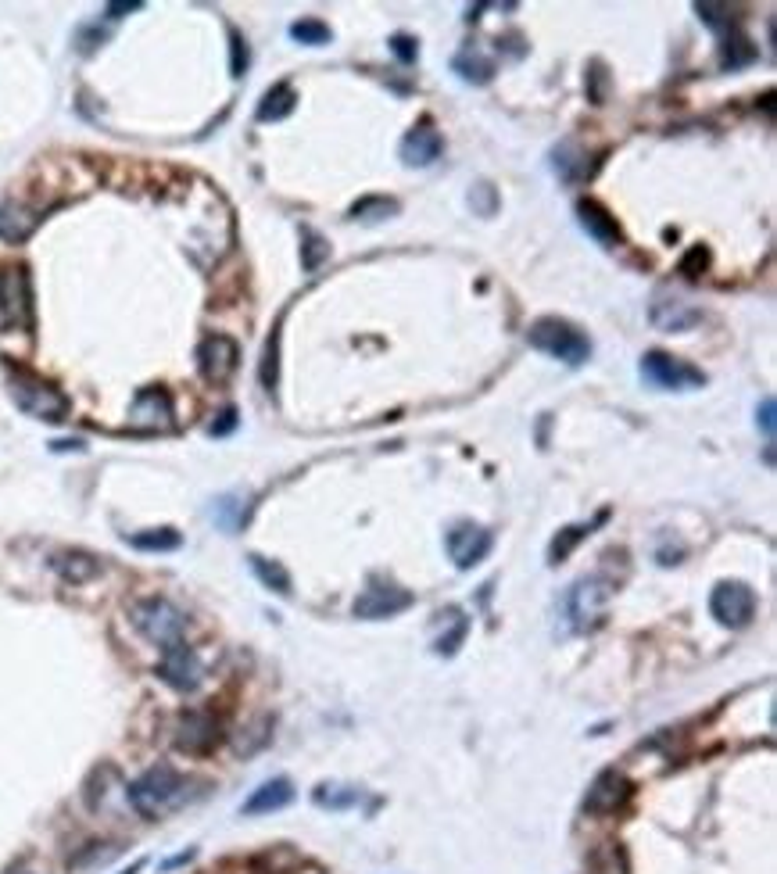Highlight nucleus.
I'll return each instance as SVG.
<instances>
[{
    "label": "nucleus",
    "mask_w": 777,
    "mask_h": 874,
    "mask_svg": "<svg viewBox=\"0 0 777 874\" xmlns=\"http://www.w3.org/2000/svg\"><path fill=\"white\" fill-rule=\"evenodd\" d=\"M706 266H709V251L702 248V244H695V248L681 258V273L688 276V280H699V276L706 273Z\"/></svg>",
    "instance_id": "38"
},
{
    "label": "nucleus",
    "mask_w": 777,
    "mask_h": 874,
    "mask_svg": "<svg viewBox=\"0 0 777 874\" xmlns=\"http://www.w3.org/2000/svg\"><path fill=\"white\" fill-rule=\"evenodd\" d=\"M237 362H240V348L233 337L208 334L205 341L197 344V369H201V377L212 380V384H226V380L237 373Z\"/></svg>",
    "instance_id": "9"
},
{
    "label": "nucleus",
    "mask_w": 777,
    "mask_h": 874,
    "mask_svg": "<svg viewBox=\"0 0 777 874\" xmlns=\"http://www.w3.org/2000/svg\"><path fill=\"white\" fill-rule=\"evenodd\" d=\"M649 319L666 330V334H684V330H692L695 323H702V312L692 309V305H684L681 298H656L649 309Z\"/></svg>",
    "instance_id": "18"
},
{
    "label": "nucleus",
    "mask_w": 777,
    "mask_h": 874,
    "mask_svg": "<svg viewBox=\"0 0 777 874\" xmlns=\"http://www.w3.org/2000/svg\"><path fill=\"white\" fill-rule=\"evenodd\" d=\"M137 871H140V864H133V867H129V871H126V874H137Z\"/></svg>",
    "instance_id": "44"
},
{
    "label": "nucleus",
    "mask_w": 777,
    "mask_h": 874,
    "mask_svg": "<svg viewBox=\"0 0 777 874\" xmlns=\"http://www.w3.org/2000/svg\"><path fill=\"white\" fill-rule=\"evenodd\" d=\"M362 799L359 789H341V785H319L316 789V803L330 806V810H344V806H355Z\"/></svg>",
    "instance_id": "34"
},
{
    "label": "nucleus",
    "mask_w": 777,
    "mask_h": 874,
    "mask_svg": "<svg viewBox=\"0 0 777 874\" xmlns=\"http://www.w3.org/2000/svg\"><path fill=\"white\" fill-rule=\"evenodd\" d=\"M258 380L269 395H276V384H280V326L273 330V337L265 341V355H262V366H258Z\"/></svg>",
    "instance_id": "28"
},
{
    "label": "nucleus",
    "mask_w": 777,
    "mask_h": 874,
    "mask_svg": "<svg viewBox=\"0 0 777 874\" xmlns=\"http://www.w3.org/2000/svg\"><path fill=\"white\" fill-rule=\"evenodd\" d=\"M391 51H394V58L402 61V65H412V61L419 58V43L412 40L409 33H394L391 36Z\"/></svg>",
    "instance_id": "39"
},
{
    "label": "nucleus",
    "mask_w": 777,
    "mask_h": 874,
    "mask_svg": "<svg viewBox=\"0 0 777 874\" xmlns=\"http://www.w3.org/2000/svg\"><path fill=\"white\" fill-rule=\"evenodd\" d=\"M0 326L4 330L33 326V283L26 266H0Z\"/></svg>",
    "instance_id": "7"
},
{
    "label": "nucleus",
    "mask_w": 777,
    "mask_h": 874,
    "mask_svg": "<svg viewBox=\"0 0 777 874\" xmlns=\"http://www.w3.org/2000/svg\"><path fill=\"white\" fill-rule=\"evenodd\" d=\"M709 613H713L717 624L738 631V627H745L756 617V595L742 581H720L713 588V595H709Z\"/></svg>",
    "instance_id": "8"
},
{
    "label": "nucleus",
    "mask_w": 777,
    "mask_h": 874,
    "mask_svg": "<svg viewBox=\"0 0 777 874\" xmlns=\"http://www.w3.org/2000/svg\"><path fill=\"white\" fill-rule=\"evenodd\" d=\"M233 427H237V409H226V412H219V420H215L212 427H208V434L222 437V434H230Z\"/></svg>",
    "instance_id": "40"
},
{
    "label": "nucleus",
    "mask_w": 777,
    "mask_h": 874,
    "mask_svg": "<svg viewBox=\"0 0 777 874\" xmlns=\"http://www.w3.org/2000/svg\"><path fill=\"white\" fill-rule=\"evenodd\" d=\"M8 387H11V398H15L18 409L26 412V416H33V420L61 423L65 416H69V398L61 395L54 384L26 373V369H11Z\"/></svg>",
    "instance_id": "4"
},
{
    "label": "nucleus",
    "mask_w": 777,
    "mask_h": 874,
    "mask_svg": "<svg viewBox=\"0 0 777 874\" xmlns=\"http://www.w3.org/2000/svg\"><path fill=\"white\" fill-rule=\"evenodd\" d=\"M441 151H444V140L430 122H419L416 129H409L402 147H398V155H402V162L409 165V169H427V165H434L437 158H441Z\"/></svg>",
    "instance_id": "16"
},
{
    "label": "nucleus",
    "mask_w": 777,
    "mask_h": 874,
    "mask_svg": "<svg viewBox=\"0 0 777 874\" xmlns=\"http://www.w3.org/2000/svg\"><path fill=\"white\" fill-rule=\"evenodd\" d=\"M294 799V785L287 778H273V781H265V785H258L255 792L248 796V803H244V814L255 817V814H273V810H283V806L291 803Z\"/></svg>",
    "instance_id": "19"
},
{
    "label": "nucleus",
    "mask_w": 777,
    "mask_h": 874,
    "mask_svg": "<svg viewBox=\"0 0 777 874\" xmlns=\"http://www.w3.org/2000/svg\"><path fill=\"white\" fill-rule=\"evenodd\" d=\"M763 427V434H767V441L774 437V398H763L760 405V420H756Z\"/></svg>",
    "instance_id": "41"
},
{
    "label": "nucleus",
    "mask_w": 777,
    "mask_h": 874,
    "mask_svg": "<svg viewBox=\"0 0 777 874\" xmlns=\"http://www.w3.org/2000/svg\"><path fill=\"white\" fill-rule=\"evenodd\" d=\"M752 61H756V47H752L749 40H745L742 33H735L731 36V40L724 43V54H720V65H724V69H745V65H752Z\"/></svg>",
    "instance_id": "31"
},
{
    "label": "nucleus",
    "mask_w": 777,
    "mask_h": 874,
    "mask_svg": "<svg viewBox=\"0 0 777 874\" xmlns=\"http://www.w3.org/2000/svg\"><path fill=\"white\" fill-rule=\"evenodd\" d=\"M129 423L144 430H165L172 427V398L165 387H144L137 391L133 405H129Z\"/></svg>",
    "instance_id": "14"
},
{
    "label": "nucleus",
    "mask_w": 777,
    "mask_h": 874,
    "mask_svg": "<svg viewBox=\"0 0 777 874\" xmlns=\"http://www.w3.org/2000/svg\"><path fill=\"white\" fill-rule=\"evenodd\" d=\"M215 523H219L222 531H240L244 527V520H248V509H244V502H240L237 495H226L215 502Z\"/></svg>",
    "instance_id": "32"
},
{
    "label": "nucleus",
    "mask_w": 777,
    "mask_h": 874,
    "mask_svg": "<svg viewBox=\"0 0 777 874\" xmlns=\"http://www.w3.org/2000/svg\"><path fill=\"white\" fill-rule=\"evenodd\" d=\"M54 570H58L65 581L83 584V581H90V577H94L101 566H97L94 556H86V552H65V556L54 559Z\"/></svg>",
    "instance_id": "24"
},
{
    "label": "nucleus",
    "mask_w": 777,
    "mask_h": 874,
    "mask_svg": "<svg viewBox=\"0 0 777 874\" xmlns=\"http://www.w3.org/2000/svg\"><path fill=\"white\" fill-rule=\"evenodd\" d=\"M613 599V581H606L602 574L581 577L577 584H570V592L563 595V620L566 631L573 635H588L602 624L606 606Z\"/></svg>",
    "instance_id": "2"
},
{
    "label": "nucleus",
    "mask_w": 777,
    "mask_h": 874,
    "mask_svg": "<svg viewBox=\"0 0 777 874\" xmlns=\"http://www.w3.org/2000/svg\"><path fill=\"white\" fill-rule=\"evenodd\" d=\"M444 549L459 570H473L491 552V531H484L477 523H455L452 531L444 534Z\"/></svg>",
    "instance_id": "10"
},
{
    "label": "nucleus",
    "mask_w": 777,
    "mask_h": 874,
    "mask_svg": "<svg viewBox=\"0 0 777 874\" xmlns=\"http://www.w3.org/2000/svg\"><path fill=\"white\" fill-rule=\"evenodd\" d=\"M158 677L165 685H172L176 692H194L201 685V663H197L194 649L187 645H172V649L162 652V663H158Z\"/></svg>",
    "instance_id": "13"
},
{
    "label": "nucleus",
    "mask_w": 777,
    "mask_h": 874,
    "mask_svg": "<svg viewBox=\"0 0 777 874\" xmlns=\"http://www.w3.org/2000/svg\"><path fill=\"white\" fill-rule=\"evenodd\" d=\"M441 617V624H448L441 631V635L434 638V652L437 656H455L459 652V645L466 642V635H470V617L462 613V609H444V613H437Z\"/></svg>",
    "instance_id": "22"
},
{
    "label": "nucleus",
    "mask_w": 777,
    "mask_h": 874,
    "mask_svg": "<svg viewBox=\"0 0 777 874\" xmlns=\"http://www.w3.org/2000/svg\"><path fill=\"white\" fill-rule=\"evenodd\" d=\"M552 169L563 183H584L591 172H595V165L588 162V155H584L573 140H563V144L552 151Z\"/></svg>",
    "instance_id": "20"
},
{
    "label": "nucleus",
    "mask_w": 777,
    "mask_h": 874,
    "mask_svg": "<svg viewBox=\"0 0 777 874\" xmlns=\"http://www.w3.org/2000/svg\"><path fill=\"white\" fill-rule=\"evenodd\" d=\"M129 620H133V627H137L147 642H154L162 652L172 649V645H180L183 631H187V617H183L180 609L172 606L169 599L137 602V606H133V613H129Z\"/></svg>",
    "instance_id": "5"
},
{
    "label": "nucleus",
    "mask_w": 777,
    "mask_h": 874,
    "mask_svg": "<svg viewBox=\"0 0 777 874\" xmlns=\"http://www.w3.org/2000/svg\"><path fill=\"white\" fill-rule=\"evenodd\" d=\"M452 69L459 72V79H466V83L484 86V83H491V76H495V61L480 58V54H473V51H462L459 58L452 61Z\"/></svg>",
    "instance_id": "25"
},
{
    "label": "nucleus",
    "mask_w": 777,
    "mask_h": 874,
    "mask_svg": "<svg viewBox=\"0 0 777 874\" xmlns=\"http://www.w3.org/2000/svg\"><path fill=\"white\" fill-rule=\"evenodd\" d=\"M573 212H577V223L584 226V233H588L595 244H602V248L624 244V230H620V223H616V215H609L598 201H591V198L577 201Z\"/></svg>",
    "instance_id": "17"
},
{
    "label": "nucleus",
    "mask_w": 777,
    "mask_h": 874,
    "mask_svg": "<svg viewBox=\"0 0 777 874\" xmlns=\"http://www.w3.org/2000/svg\"><path fill=\"white\" fill-rule=\"evenodd\" d=\"M144 4L140 0H133V4H108V18H122L126 11H140Z\"/></svg>",
    "instance_id": "42"
},
{
    "label": "nucleus",
    "mask_w": 777,
    "mask_h": 874,
    "mask_svg": "<svg viewBox=\"0 0 777 874\" xmlns=\"http://www.w3.org/2000/svg\"><path fill=\"white\" fill-rule=\"evenodd\" d=\"M294 104H298V94H294L287 83H276L273 90H265V97L258 101L255 119L258 122H280L294 112Z\"/></svg>",
    "instance_id": "23"
},
{
    "label": "nucleus",
    "mask_w": 777,
    "mask_h": 874,
    "mask_svg": "<svg viewBox=\"0 0 777 874\" xmlns=\"http://www.w3.org/2000/svg\"><path fill=\"white\" fill-rule=\"evenodd\" d=\"M248 61H251V51H248V43H244V36L230 33V72H233V79H240L244 72H248Z\"/></svg>",
    "instance_id": "37"
},
{
    "label": "nucleus",
    "mask_w": 777,
    "mask_h": 874,
    "mask_svg": "<svg viewBox=\"0 0 777 874\" xmlns=\"http://www.w3.org/2000/svg\"><path fill=\"white\" fill-rule=\"evenodd\" d=\"M584 534H591V527H566V531L552 541V549H548V563H563V559L570 556V549L584 538Z\"/></svg>",
    "instance_id": "35"
},
{
    "label": "nucleus",
    "mask_w": 777,
    "mask_h": 874,
    "mask_svg": "<svg viewBox=\"0 0 777 874\" xmlns=\"http://www.w3.org/2000/svg\"><path fill=\"white\" fill-rule=\"evenodd\" d=\"M4 874H36V871H29V867H11V871H4Z\"/></svg>",
    "instance_id": "43"
},
{
    "label": "nucleus",
    "mask_w": 777,
    "mask_h": 874,
    "mask_svg": "<svg viewBox=\"0 0 777 874\" xmlns=\"http://www.w3.org/2000/svg\"><path fill=\"white\" fill-rule=\"evenodd\" d=\"M530 348L552 355V359L566 362V366H581V362L591 359V341L588 334H581L573 323L559 316H545L527 330Z\"/></svg>",
    "instance_id": "3"
},
{
    "label": "nucleus",
    "mask_w": 777,
    "mask_h": 874,
    "mask_svg": "<svg viewBox=\"0 0 777 874\" xmlns=\"http://www.w3.org/2000/svg\"><path fill=\"white\" fill-rule=\"evenodd\" d=\"M412 606V592L398 588V584H369L366 592L355 599L351 613L359 620H387V617H398L402 609Z\"/></svg>",
    "instance_id": "11"
},
{
    "label": "nucleus",
    "mask_w": 777,
    "mask_h": 874,
    "mask_svg": "<svg viewBox=\"0 0 777 874\" xmlns=\"http://www.w3.org/2000/svg\"><path fill=\"white\" fill-rule=\"evenodd\" d=\"M391 215H398V201L391 198H362L351 205V219L355 223H384Z\"/></svg>",
    "instance_id": "29"
},
{
    "label": "nucleus",
    "mask_w": 777,
    "mask_h": 874,
    "mask_svg": "<svg viewBox=\"0 0 777 874\" xmlns=\"http://www.w3.org/2000/svg\"><path fill=\"white\" fill-rule=\"evenodd\" d=\"M251 570H255L258 581H262L269 592L291 595V574H287L280 563H273V559H265V556H251Z\"/></svg>",
    "instance_id": "27"
},
{
    "label": "nucleus",
    "mask_w": 777,
    "mask_h": 874,
    "mask_svg": "<svg viewBox=\"0 0 777 874\" xmlns=\"http://www.w3.org/2000/svg\"><path fill=\"white\" fill-rule=\"evenodd\" d=\"M638 373L656 391H695V387H706V373L699 366L666 352H645Z\"/></svg>",
    "instance_id": "6"
},
{
    "label": "nucleus",
    "mask_w": 777,
    "mask_h": 874,
    "mask_svg": "<svg viewBox=\"0 0 777 874\" xmlns=\"http://www.w3.org/2000/svg\"><path fill=\"white\" fill-rule=\"evenodd\" d=\"M326 258H330V244L316 230H301V266H305V273H316Z\"/></svg>",
    "instance_id": "30"
},
{
    "label": "nucleus",
    "mask_w": 777,
    "mask_h": 874,
    "mask_svg": "<svg viewBox=\"0 0 777 874\" xmlns=\"http://www.w3.org/2000/svg\"><path fill=\"white\" fill-rule=\"evenodd\" d=\"M190 799V781L183 774H176L172 767L158 763L147 774H140L133 785H129V803L140 817H162L176 806H183Z\"/></svg>",
    "instance_id": "1"
},
{
    "label": "nucleus",
    "mask_w": 777,
    "mask_h": 874,
    "mask_svg": "<svg viewBox=\"0 0 777 874\" xmlns=\"http://www.w3.org/2000/svg\"><path fill=\"white\" fill-rule=\"evenodd\" d=\"M627 799H631V781L620 771H602L584 796V810L588 814H616Z\"/></svg>",
    "instance_id": "15"
},
{
    "label": "nucleus",
    "mask_w": 777,
    "mask_h": 874,
    "mask_svg": "<svg viewBox=\"0 0 777 874\" xmlns=\"http://www.w3.org/2000/svg\"><path fill=\"white\" fill-rule=\"evenodd\" d=\"M129 545L140 552H172V549H180L183 538L172 527H158V531H140V534H129Z\"/></svg>",
    "instance_id": "26"
},
{
    "label": "nucleus",
    "mask_w": 777,
    "mask_h": 874,
    "mask_svg": "<svg viewBox=\"0 0 777 874\" xmlns=\"http://www.w3.org/2000/svg\"><path fill=\"white\" fill-rule=\"evenodd\" d=\"M291 36L298 43H305V47H326V43L333 40L330 26H326V22H319V18H301V22H294Z\"/></svg>",
    "instance_id": "33"
},
{
    "label": "nucleus",
    "mask_w": 777,
    "mask_h": 874,
    "mask_svg": "<svg viewBox=\"0 0 777 874\" xmlns=\"http://www.w3.org/2000/svg\"><path fill=\"white\" fill-rule=\"evenodd\" d=\"M219 738H222L219 720L205 710H187L180 717V724H176V746L183 753H208V749H215Z\"/></svg>",
    "instance_id": "12"
},
{
    "label": "nucleus",
    "mask_w": 777,
    "mask_h": 874,
    "mask_svg": "<svg viewBox=\"0 0 777 874\" xmlns=\"http://www.w3.org/2000/svg\"><path fill=\"white\" fill-rule=\"evenodd\" d=\"M40 226V215L29 212L22 205H0V240L4 244H22L33 237V230Z\"/></svg>",
    "instance_id": "21"
},
{
    "label": "nucleus",
    "mask_w": 777,
    "mask_h": 874,
    "mask_svg": "<svg viewBox=\"0 0 777 874\" xmlns=\"http://www.w3.org/2000/svg\"><path fill=\"white\" fill-rule=\"evenodd\" d=\"M695 11H699V18L706 22L713 33H724V29H731V15H727L724 4H695Z\"/></svg>",
    "instance_id": "36"
}]
</instances>
